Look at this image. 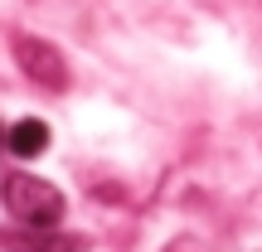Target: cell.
<instances>
[{
	"instance_id": "obj_2",
	"label": "cell",
	"mask_w": 262,
	"mask_h": 252,
	"mask_svg": "<svg viewBox=\"0 0 262 252\" xmlns=\"http://www.w3.org/2000/svg\"><path fill=\"white\" fill-rule=\"evenodd\" d=\"M15 58H19V68H25L34 83H44V87H68V63H63V54H58L54 44L19 34V39H15Z\"/></svg>"
},
{
	"instance_id": "obj_1",
	"label": "cell",
	"mask_w": 262,
	"mask_h": 252,
	"mask_svg": "<svg viewBox=\"0 0 262 252\" xmlns=\"http://www.w3.org/2000/svg\"><path fill=\"white\" fill-rule=\"evenodd\" d=\"M5 209L25 228H54L58 218H63V194H58L49 179L15 170V175H5Z\"/></svg>"
},
{
	"instance_id": "obj_3",
	"label": "cell",
	"mask_w": 262,
	"mask_h": 252,
	"mask_svg": "<svg viewBox=\"0 0 262 252\" xmlns=\"http://www.w3.org/2000/svg\"><path fill=\"white\" fill-rule=\"evenodd\" d=\"M5 150L15 160H34V155H44L49 150V126L39 122V117H25V122H15L5 131Z\"/></svg>"
},
{
	"instance_id": "obj_4",
	"label": "cell",
	"mask_w": 262,
	"mask_h": 252,
	"mask_svg": "<svg viewBox=\"0 0 262 252\" xmlns=\"http://www.w3.org/2000/svg\"><path fill=\"white\" fill-rule=\"evenodd\" d=\"M10 252H83V238H68V233H49V228H29V233H10L5 238Z\"/></svg>"
}]
</instances>
